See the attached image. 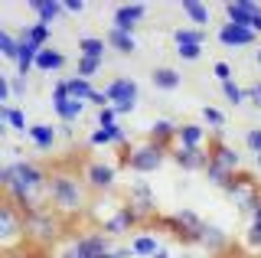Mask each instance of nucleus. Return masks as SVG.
Returning <instances> with one entry per match:
<instances>
[{"mask_svg": "<svg viewBox=\"0 0 261 258\" xmlns=\"http://www.w3.org/2000/svg\"><path fill=\"white\" fill-rule=\"evenodd\" d=\"M170 157L176 160V167H183V170H206L209 167V150H193V147H173L170 150Z\"/></svg>", "mask_w": 261, "mask_h": 258, "instance_id": "dca6fc26", "label": "nucleus"}, {"mask_svg": "<svg viewBox=\"0 0 261 258\" xmlns=\"http://www.w3.org/2000/svg\"><path fill=\"white\" fill-rule=\"evenodd\" d=\"M59 69H65V56L59 49H53V46H46V49L39 53V59H36V72L53 75V72H59Z\"/></svg>", "mask_w": 261, "mask_h": 258, "instance_id": "bb28decb", "label": "nucleus"}, {"mask_svg": "<svg viewBox=\"0 0 261 258\" xmlns=\"http://www.w3.org/2000/svg\"><path fill=\"white\" fill-rule=\"evenodd\" d=\"M212 75L219 79V82H232V66H228V62H216V66H212Z\"/></svg>", "mask_w": 261, "mask_h": 258, "instance_id": "c03bdc74", "label": "nucleus"}, {"mask_svg": "<svg viewBox=\"0 0 261 258\" xmlns=\"http://www.w3.org/2000/svg\"><path fill=\"white\" fill-rule=\"evenodd\" d=\"M0 124L10 127V131H16V134H27V131H30L27 111L16 108V105H0Z\"/></svg>", "mask_w": 261, "mask_h": 258, "instance_id": "5701e85b", "label": "nucleus"}, {"mask_svg": "<svg viewBox=\"0 0 261 258\" xmlns=\"http://www.w3.org/2000/svg\"><path fill=\"white\" fill-rule=\"evenodd\" d=\"M111 46L105 43V39L98 36H82L79 39V59H101L105 62V53H108Z\"/></svg>", "mask_w": 261, "mask_h": 258, "instance_id": "a878e982", "label": "nucleus"}, {"mask_svg": "<svg viewBox=\"0 0 261 258\" xmlns=\"http://www.w3.org/2000/svg\"><path fill=\"white\" fill-rule=\"evenodd\" d=\"M222 95H225V101H228V105H235V108H239L242 101H248V95H245V88H242L239 82H235V79H232V82H225V85H222Z\"/></svg>", "mask_w": 261, "mask_h": 258, "instance_id": "c9c22d12", "label": "nucleus"}, {"mask_svg": "<svg viewBox=\"0 0 261 258\" xmlns=\"http://www.w3.org/2000/svg\"><path fill=\"white\" fill-rule=\"evenodd\" d=\"M261 10L258 4H251V0H228L225 4V17H228V23H235V27H248L251 30V20H255V13Z\"/></svg>", "mask_w": 261, "mask_h": 258, "instance_id": "f3484780", "label": "nucleus"}, {"mask_svg": "<svg viewBox=\"0 0 261 258\" xmlns=\"http://www.w3.org/2000/svg\"><path fill=\"white\" fill-rule=\"evenodd\" d=\"M88 144H95V147L121 144V147H124V144H127V131H124L121 124H114V127H95V131H92V138H88Z\"/></svg>", "mask_w": 261, "mask_h": 258, "instance_id": "412c9836", "label": "nucleus"}, {"mask_svg": "<svg viewBox=\"0 0 261 258\" xmlns=\"http://www.w3.org/2000/svg\"><path fill=\"white\" fill-rule=\"evenodd\" d=\"M53 111H56V118H59L62 124H75L82 118V111H85V101L69 98L65 79H56V85H53Z\"/></svg>", "mask_w": 261, "mask_h": 258, "instance_id": "1a4fd4ad", "label": "nucleus"}, {"mask_svg": "<svg viewBox=\"0 0 261 258\" xmlns=\"http://www.w3.org/2000/svg\"><path fill=\"white\" fill-rule=\"evenodd\" d=\"M153 258H170V252H167V248H160V252L153 255Z\"/></svg>", "mask_w": 261, "mask_h": 258, "instance_id": "8fccbe9b", "label": "nucleus"}, {"mask_svg": "<svg viewBox=\"0 0 261 258\" xmlns=\"http://www.w3.org/2000/svg\"><path fill=\"white\" fill-rule=\"evenodd\" d=\"M56 258H88L85 252H82V248H79V242H75V236H72L69 242H65V245L59 248V255H56Z\"/></svg>", "mask_w": 261, "mask_h": 258, "instance_id": "ea45409f", "label": "nucleus"}, {"mask_svg": "<svg viewBox=\"0 0 261 258\" xmlns=\"http://www.w3.org/2000/svg\"><path fill=\"white\" fill-rule=\"evenodd\" d=\"M144 222V216L137 213L130 203H124V206H118L111 216H105L101 222H98V229L105 232V236H111V239H121V236H127L134 225H141Z\"/></svg>", "mask_w": 261, "mask_h": 258, "instance_id": "6e6552de", "label": "nucleus"}, {"mask_svg": "<svg viewBox=\"0 0 261 258\" xmlns=\"http://www.w3.org/2000/svg\"><path fill=\"white\" fill-rule=\"evenodd\" d=\"M4 258H20V255H16V252H4Z\"/></svg>", "mask_w": 261, "mask_h": 258, "instance_id": "603ef678", "label": "nucleus"}, {"mask_svg": "<svg viewBox=\"0 0 261 258\" xmlns=\"http://www.w3.org/2000/svg\"><path fill=\"white\" fill-rule=\"evenodd\" d=\"M150 82H153V88H160V92H176V88L183 85V75L170 66H157L150 72Z\"/></svg>", "mask_w": 261, "mask_h": 258, "instance_id": "b1692460", "label": "nucleus"}, {"mask_svg": "<svg viewBox=\"0 0 261 258\" xmlns=\"http://www.w3.org/2000/svg\"><path fill=\"white\" fill-rule=\"evenodd\" d=\"M176 56H179L183 62H196V59L202 56V46H179V49H176Z\"/></svg>", "mask_w": 261, "mask_h": 258, "instance_id": "79ce46f5", "label": "nucleus"}, {"mask_svg": "<svg viewBox=\"0 0 261 258\" xmlns=\"http://www.w3.org/2000/svg\"><path fill=\"white\" fill-rule=\"evenodd\" d=\"M245 95H248V101H251V105H255V108L261 111V79H258V82H251L248 88H245Z\"/></svg>", "mask_w": 261, "mask_h": 258, "instance_id": "a18cd8bd", "label": "nucleus"}, {"mask_svg": "<svg viewBox=\"0 0 261 258\" xmlns=\"http://www.w3.org/2000/svg\"><path fill=\"white\" fill-rule=\"evenodd\" d=\"M105 43H108L114 53H121V56H134V53H137V39L130 36V33H121V30H114V27L105 33Z\"/></svg>", "mask_w": 261, "mask_h": 258, "instance_id": "393cba45", "label": "nucleus"}, {"mask_svg": "<svg viewBox=\"0 0 261 258\" xmlns=\"http://www.w3.org/2000/svg\"><path fill=\"white\" fill-rule=\"evenodd\" d=\"M199 245L206 248L209 255H225L228 248H232V239L225 236L219 225H212V222H206L202 225V232H199Z\"/></svg>", "mask_w": 261, "mask_h": 258, "instance_id": "4468645a", "label": "nucleus"}, {"mask_svg": "<svg viewBox=\"0 0 261 258\" xmlns=\"http://www.w3.org/2000/svg\"><path fill=\"white\" fill-rule=\"evenodd\" d=\"M65 85H69V98H75V101H92V95L98 92V88L92 85V79H82V75H72V79H65Z\"/></svg>", "mask_w": 261, "mask_h": 258, "instance_id": "cd10ccee", "label": "nucleus"}, {"mask_svg": "<svg viewBox=\"0 0 261 258\" xmlns=\"http://www.w3.org/2000/svg\"><path fill=\"white\" fill-rule=\"evenodd\" d=\"M0 56H4L7 62L20 59V36L10 33V30H0Z\"/></svg>", "mask_w": 261, "mask_h": 258, "instance_id": "2f4dec72", "label": "nucleus"}, {"mask_svg": "<svg viewBox=\"0 0 261 258\" xmlns=\"http://www.w3.org/2000/svg\"><path fill=\"white\" fill-rule=\"evenodd\" d=\"M101 66H105L101 59H79V69H75V75H82V79H95L98 72H101Z\"/></svg>", "mask_w": 261, "mask_h": 258, "instance_id": "e433bc0d", "label": "nucleus"}, {"mask_svg": "<svg viewBox=\"0 0 261 258\" xmlns=\"http://www.w3.org/2000/svg\"><path fill=\"white\" fill-rule=\"evenodd\" d=\"M49 36H53V27H46V23H30L27 27V39H33L36 46H49Z\"/></svg>", "mask_w": 261, "mask_h": 258, "instance_id": "f704fd0d", "label": "nucleus"}, {"mask_svg": "<svg viewBox=\"0 0 261 258\" xmlns=\"http://www.w3.org/2000/svg\"><path fill=\"white\" fill-rule=\"evenodd\" d=\"M255 167H258V170H261V157H255Z\"/></svg>", "mask_w": 261, "mask_h": 258, "instance_id": "864d4df0", "label": "nucleus"}, {"mask_svg": "<svg viewBox=\"0 0 261 258\" xmlns=\"http://www.w3.org/2000/svg\"><path fill=\"white\" fill-rule=\"evenodd\" d=\"M183 13L186 17H190V23H196V27L199 30H206L209 27V7L206 4H199V0H183Z\"/></svg>", "mask_w": 261, "mask_h": 258, "instance_id": "7c9ffc66", "label": "nucleus"}, {"mask_svg": "<svg viewBox=\"0 0 261 258\" xmlns=\"http://www.w3.org/2000/svg\"><path fill=\"white\" fill-rule=\"evenodd\" d=\"M127 203L137 209V213L144 216V219H150L153 209H157V199H153V190L147 187L144 180H130V190H127Z\"/></svg>", "mask_w": 261, "mask_h": 258, "instance_id": "ddd939ff", "label": "nucleus"}, {"mask_svg": "<svg viewBox=\"0 0 261 258\" xmlns=\"http://www.w3.org/2000/svg\"><path fill=\"white\" fill-rule=\"evenodd\" d=\"M219 43L228 46V49H245V46H255L258 33L248 27H235V23H222L219 27Z\"/></svg>", "mask_w": 261, "mask_h": 258, "instance_id": "f8f14e48", "label": "nucleus"}, {"mask_svg": "<svg viewBox=\"0 0 261 258\" xmlns=\"http://www.w3.org/2000/svg\"><path fill=\"white\" fill-rule=\"evenodd\" d=\"M130 252H134V258H153V255L160 252V242H157V236L141 232V236L130 239Z\"/></svg>", "mask_w": 261, "mask_h": 258, "instance_id": "c756f323", "label": "nucleus"}, {"mask_svg": "<svg viewBox=\"0 0 261 258\" xmlns=\"http://www.w3.org/2000/svg\"><path fill=\"white\" fill-rule=\"evenodd\" d=\"M10 85H13V98H23V95H27V88H30V82L23 75H10Z\"/></svg>", "mask_w": 261, "mask_h": 258, "instance_id": "49530a36", "label": "nucleus"}, {"mask_svg": "<svg viewBox=\"0 0 261 258\" xmlns=\"http://www.w3.org/2000/svg\"><path fill=\"white\" fill-rule=\"evenodd\" d=\"M209 160H212V164H219V167H225L228 173H235V170H239V164H242V157L235 154V147H228V144H222V141H212L209 144Z\"/></svg>", "mask_w": 261, "mask_h": 258, "instance_id": "6ab92c4d", "label": "nucleus"}, {"mask_svg": "<svg viewBox=\"0 0 261 258\" xmlns=\"http://www.w3.org/2000/svg\"><path fill=\"white\" fill-rule=\"evenodd\" d=\"M46 199H49V206H53V213H59L62 219H72L75 213H85L88 187H85V180H79V176L56 170L53 176H49Z\"/></svg>", "mask_w": 261, "mask_h": 258, "instance_id": "f03ea898", "label": "nucleus"}, {"mask_svg": "<svg viewBox=\"0 0 261 258\" xmlns=\"http://www.w3.org/2000/svg\"><path fill=\"white\" fill-rule=\"evenodd\" d=\"M170 150L167 147H157V144H141V147H130L127 154H124V167L130 173H153L157 167L167 160Z\"/></svg>", "mask_w": 261, "mask_h": 258, "instance_id": "423d86ee", "label": "nucleus"}, {"mask_svg": "<svg viewBox=\"0 0 261 258\" xmlns=\"http://www.w3.org/2000/svg\"><path fill=\"white\" fill-rule=\"evenodd\" d=\"M82 180H85V187L92 193H111L114 183H118V167L95 160V164L85 167V176H82Z\"/></svg>", "mask_w": 261, "mask_h": 258, "instance_id": "9d476101", "label": "nucleus"}, {"mask_svg": "<svg viewBox=\"0 0 261 258\" xmlns=\"http://www.w3.org/2000/svg\"><path fill=\"white\" fill-rule=\"evenodd\" d=\"M245 242H248L251 252H261V206L251 213V222H248V232H245Z\"/></svg>", "mask_w": 261, "mask_h": 258, "instance_id": "473e14b6", "label": "nucleus"}, {"mask_svg": "<svg viewBox=\"0 0 261 258\" xmlns=\"http://www.w3.org/2000/svg\"><path fill=\"white\" fill-rule=\"evenodd\" d=\"M27 138L36 144L39 150H53L56 141H59V127H53V124H30Z\"/></svg>", "mask_w": 261, "mask_h": 258, "instance_id": "4be33fe9", "label": "nucleus"}, {"mask_svg": "<svg viewBox=\"0 0 261 258\" xmlns=\"http://www.w3.org/2000/svg\"><path fill=\"white\" fill-rule=\"evenodd\" d=\"M13 101V85H10V75H0V105H10Z\"/></svg>", "mask_w": 261, "mask_h": 258, "instance_id": "37998d69", "label": "nucleus"}, {"mask_svg": "<svg viewBox=\"0 0 261 258\" xmlns=\"http://www.w3.org/2000/svg\"><path fill=\"white\" fill-rule=\"evenodd\" d=\"M27 7L39 17V23H46V27H53V20H59L62 13H65L62 0H30Z\"/></svg>", "mask_w": 261, "mask_h": 258, "instance_id": "aec40b11", "label": "nucleus"}, {"mask_svg": "<svg viewBox=\"0 0 261 258\" xmlns=\"http://www.w3.org/2000/svg\"><path fill=\"white\" fill-rule=\"evenodd\" d=\"M62 7H65V13H85V0H62Z\"/></svg>", "mask_w": 261, "mask_h": 258, "instance_id": "de8ad7c7", "label": "nucleus"}, {"mask_svg": "<svg viewBox=\"0 0 261 258\" xmlns=\"http://www.w3.org/2000/svg\"><path fill=\"white\" fill-rule=\"evenodd\" d=\"M251 30H255V33H258V36H261V10H258V13H255V20H251Z\"/></svg>", "mask_w": 261, "mask_h": 258, "instance_id": "09e8293b", "label": "nucleus"}, {"mask_svg": "<svg viewBox=\"0 0 261 258\" xmlns=\"http://www.w3.org/2000/svg\"><path fill=\"white\" fill-rule=\"evenodd\" d=\"M173 43H176V49L179 46H206V30H199V27H176L173 30Z\"/></svg>", "mask_w": 261, "mask_h": 258, "instance_id": "c85d7f7f", "label": "nucleus"}, {"mask_svg": "<svg viewBox=\"0 0 261 258\" xmlns=\"http://www.w3.org/2000/svg\"><path fill=\"white\" fill-rule=\"evenodd\" d=\"M202 173H206V180L212 183V187H219V190H225V187H228V180H232V176H235V173H228L225 167L212 164V160H209V167H206V170H202Z\"/></svg>", "mask_w": 261, "mask_h": 258, "instance_id": "72a5a7b5", "label": "nucleus"}, {"mask_svg": "<svg viewBox=\"0 0 261 258\" xmlns=\"http://www.w3.org/2000/svg\"><path fill=\"white\" fill-rule=\"evenodd\" d=\"M176 131H179V124H173V121H167V118H157L150 124V131H147V138H150V144H157V147L173 150L176 147Z\"/></svg>", "mask_w": 261, "mask_h": 258, "instance_id": "2eb2a0df", "label": "nucleus"}, {"mask_svg": "<svg viewBox=\"0 0 261 258\" xmlns=\"http://www.w3.org/2000/svg\"><path fill=\"white\" fill-rule=\"evenodd\" d=\"M144 17H147V4H121L118 10H114V17H111V27L134 36V30L141 27Z\"/></svg>", "mask_w": 261, "mask_h": 258, "instance_id": "9b49d317", "label": "nucleus"}, {"mask_svg": "<svg viewBox=\"0 0 261 258\" xmlns=\"http://www.w3.org/2000/svg\"><path fill=\"white\" fill-rule=\"evenodd\" d=\"M105 95H108V101L118 108V115H130V111L137 108V101H141V85L130 75H118L105 85Z\"/></svg>", "mask_w": 261, "mask_h": 258, "instance_id": "39448f33", "label": "nucleus"}, {"mask_svg": "<svg viewBox=\"0 0 261 258\" xmlns=\"http://www.w3.org/2000/svg\"><path fill=\"white\" fill-rule=\"evenodd\" d=\"M0 245L4 252H16V245H27V216L10 199L0 203Z\"/></svg>", "mask_w": 261, "mask_h": 258, "instance_id": "20e7f679", "label": "nucleus"}, {"mask_svg": "<svg viewBox=\"0 0 261 258\" xmlns=\"http://www.w3.org/2000/svg\"><path fill=\"white\" fill-rule=\"evenodd\" d=\"M202 121H206L209 127H216V131H219V127H225V115H222L219 108H212V105H206V108H202Z\"/></svg>", "mask_w": 261, "mask_h": 258, "instance_id": "4c0bfd02", "label": "nucleus"}, {"mask_svg": "<svg viewBox=\"0 0 261 258\" xmlns=\"http://www.w3.org/2000/svg\"><path fill=\"white\" fill-rule=\"evenodd\" d=\"M49 173L46 167H39L36 160H10V164L0 167V187H4L7 199L20 209L23 216L39 213L49 190Z\"/></svg>", "mask_w": 261, "mask_h": 258, "instance_id": "f257e3e1", "label": "nucleus"}, {"mask_svg": "<svg viewBox=\"0 0 261 258\" xmlns=\"http://www.w3.org/2000/svg\"><path fill=\"white\" fill-rule=\"evenodd\" d=\"M62 225H65V219L59 213H53V209H39V213L27 216V242H30V245L46 248V245H53V242L59 239Z\"/></svg>", "mask_w": 261, "mask_h": 258, "instance_id": "7ed1b4c3", "label": "nucleus"}, {"mask_svg": "<svg viewBox=\"0 0 261 258\" xmlns=\"http://www.w3.org/2000/svg\"><path fill=\"white\" fill-rule=\"evenodd\" d=\"M255 62H258V69H261V49H255Z\"/></svg>", "mask_w": 261, "mask_h": 258, "instance_id": "3c124183", "label": "nucleus"}, {"mask_svg": "<svg viewBox=\"0 0 261 258\" xmlns=\"http://www.w3.org/2000/svg\"><path fill=\"white\" fill-rule=\"evenodd\" d=\"M202 144H206V127H202V124H196V121H186V124H179V131H176V147L202 150Z\"/></svg>", "mask_w": 261, "mask_h": 258, "instance_id": "a211bd4d", "label": "nucleus"}, {"mask_svg": "<svg viewBox=\"0 0 261 258\" xmlns=\"http://www.w3.org/2000/svg\"><path fill=\"white\" fill-rule=\"evenodd\" d=\"M245 144H248V150L255 157H261V127H251V131L245 134Z\"/></svg>", "mask_w": 261, "mask_h": 258, "instance_id": "a19ab883", "label": "nucleus"}, {"mask_svg": "<svg viewBox=\"0 0 261 258\" xmlns=\"http://www.w3.org/2000/svg\"><path fill=\"white\" fill-rule=\"evenodd\" d=\"M225 193L235 199V206H239L245 216H251V213L261 206V190H258V183L251 180V176H245V173H235L232 180H228Z\"/></svg>", "mask_w": 261, "mask_h": 258, "instance_id": "0eeeda50", "label": "nucleus"}, {"mask_svg": "<svg viewBox=\"0 0 261 258\" xmlns=\"http://www.w3.org/2000/svg\"><path fill=\"white\" fill-rule=\"evenodd\" d=\"M118 108H114V105H108V108H101L98 111V127H114L118 124Z\"/></svg>", "mask_w": 261, "mask_h": 258, "instance_id": "58836bf2", "label": "nucleus"}]
</instances>
